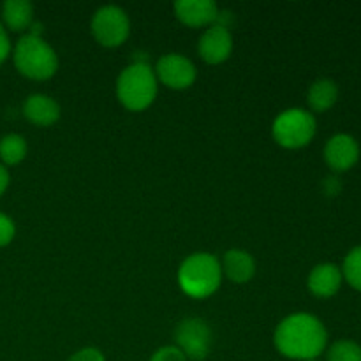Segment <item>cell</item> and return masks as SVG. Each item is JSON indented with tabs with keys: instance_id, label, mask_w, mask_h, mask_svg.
<instances>
[{
	"instance_id": "obj_21",
	"label": "cell",
	"mask_w": 361,
	"mask_h": 361,
	"mask_svg": "<svg viewBox=\"0 0 361 361\" xmlns=\"http://www.w3.org/2000/svg\"><path fill=\"white\" fill-rule=\"evenodd\" d=\"M14 235H16V226H14L13 219L7 217L6 214H0V247L9 245Z\"/></svg>"
},
{
	"instance_id": "obj_4",
	"label": "cell",
	"mask_w": 361,
	"mask_h": 361,
	"mask_svg": "<svg viewBox=\"0 0 361 361\" xmlns=\"http://www.w3.org/2000/svg\"><path fill=\"white\" fill-rule=\"evenodd\" d=\"M118 101L130 111H143L157 95V78L145 62H134L120 73L116 80Z\"/></svg>"
},
{
	"instance_id": "obj_3",
	"label": "cell",
	"mask_w": 361,
	"mask_h": 361,
	"mask_svg": "<svg viewBox=\"0 0 361 361\" xmlns=\"http://www.w3.org/2000/svg\"><path fill=\"white\" fill-rule=\"evenodd\" d=\"M13 60L23 76L35 81L49 80L59 69V56L55 49L41 35H23L14 46Z\"/></svg>"
},
{
	"instance_id": "obj_9",
	"label": "cell",
	"mask_w": 361,
	"mask_h": 361,
	"mask_svg": "<svg viewBox=\"0 0 361 361\" xmlns=\"http://www.w3.org/2000/svg\"><path fill=\"white\" fill-rule=\"evenodd\" d=\"M197 51H200L201 59L212 66L226 62L233 51V35L229 28L217 23L208 27L200 37Z\"/></svg>"
},
{
	"instance_id": "obj_23",
	"label": "cell",
	"mask_w": 361,
	"mask_h": 361,
	"mask_svg": "<svg viewBox=\"0 0 361 361\" xmlns=\"http://www.w3.org/2000/svg\"><path fill=\"white\" fill-rule=\"evenodd\" d=\"M11 53V41H9V35H7L6 28L4 25L0 23V63L6 62V59L9 56Z\"/></svg>"
},
{
	"instance_id": "obj_26",
	"label": "cell",
	"mask_w": 361,
	"mask_h": 361,
	"mask_svg": "<svg viewBox=\"0 0 361 361\" xmlns=\"http://www.w3.org/2000/svg\"><path fill=\"white\" fill-rule=\"evenodd\" d=\"M309 361H317V360H309Z\"/></svg>"
},
{
	"instance_id": "obj_8",
	"label": "cell",
	"mask_w": 361,
	"mask_h": 361,
	"mask_svg": "<svg viewBox=\"0 0 361 361\" xmlns=\"http://www.w3.org/2000/svg\"><path fill=\"white\" fill-rule=\"evenodd\" d=\"M196 66L180 53H168L161 56L155 66V78L173 90H185L196 81Z\"/></svg>"
},
{
	"instance_id": "obj_1",
	"label": "cell",
	"mask_w": 361,
	"mask_h": 361,
	"mask_svg": "<svg viewBox=\"0 0 361 361\" xmlns=\"http://www.w3.org/2000/svg\"><path fill=\"white\" fill-rule=\"evenodd\" d=\"M277 351L291 360H317L328 344L324 324L310 314H293L277 326L274 335Z\"/></svg>"
},
{
	"instance_id": "obj_7",
	"label": "cell",
	"mask_w": 361,
	"mask_h": 361,
	"mask_svg": "<svg viewBox=\"0 0 361 361\" xmlns=\"http://www.w3.org/2000/svg\"><path fill=\"white\" fill-rule=\"evenodd\" d=\"M212 335L210 326L207 321L200 317H189L183 319L175 330L176 348L183 353L187 360L203 361L210 355L212 349Z\"/></svg>"
},
{
	"instance_id": "obj_6",
	"label": "cell",
	"mask_w": 361,
	"mask_h": 361,
	"mask_svg": "<svg viewBox=\"0 0 361 361\" xmlns=\"http://www.w3.org/2000/svg\"><path fill=\"white\" fill-rule=\"evenodd\" d=\"M130 32L129 18L126 11L116 6H104L95 11L92 18V34L99 44L116 48L127 41Z\"/></svg>"
},
{
	"instance_id": "obj_18",
	"label": "cell",
	"mask_w": 361,
	"mask_h": 361,
	"mask_svg": "<svg viewBox=\"0 0 361 361\" xmlns=\"http://www.w3.org/2000/svg\"><path fill=\"white\" fill-rule=\"evenodd\" d=\"M326 361H361V345L355 341H337L330 345Z\"/></svg>"
},
{
	"instance_id": "obj_5",
	"label": "cell",
	"mask_w": 361,
	"mask_h": 361,
	"mask_svg": "<svg viewBox=\"0 0 361 361\" xmlns=\"http://www.w3.org/2000/svg\"><path fill=\"white\" fill-rule=\"evenodd\" d=\"M317 123L312 113L302 108H291L282 111L275 118L271 133L274 140L284 148L307 147L316 136Z\"/></svg>"
},
{
	"instance_id": "obj_20",
	"label": "cell",
	"mask_w": 361,
	"mask_h": 361,
	"mask_svg": "<svg viewBox=\"0 0 361 361\" xmlns=\"http://www.w3.org/2000/svg\"><path fill=\"white\" fill-rule=\"evenodd\" d=\"M150 361H189L176 345H166L152 355Z\"/></svg>"
},
{
	"instance_id": "obj_19",
	"label": "cell",
	"mask_w": 361,
	"mask_h": 361,
	"mask_svg": "<svg viewBox=\"0 0 361 361\" xmlns=\"http://www.w3.org/2000/svg\"><path fill=\"white\" fill-rule=\"evenodd\" d=\"M342 275H344V279L349 282L351 288H355L356 291H361V245L355 247L345 256Z\"/></svg>"
},
{
	"instance_id": "obj_24",
	"label": "cell",
	"mask_w": 361,
	"mask_h": 361,
	"mask_svg": "<svg viewBox=\"0 0 361 361\" xmlns=\"http://www.w3.org/2000/svg\"><path fill=\"white\" fill-rule=\"evenodd\" d=\"M323 187L324 192H326L328 196H337L338 190H341V182H338V178H335V176H328V178L324 180Z\"/></svg>"
},
{
	"instance_id": "obj_17",
	"label": "cell",
	"mask_w": 361,
	"mask_h": 361,
	"mask_svg": "<svg viewBox=\"0 0 361 361\" xmlns=\"http://www.w3.org/2000/svg\"><path fill=\"white\" fill-rule=\"evenodd\" d=\"M25 155H27V141L20 134H7L0 140V159L4 164H20Z\"/></svg>"
},
{
	"instance_id": "obj_11",
	"label": "cell",
	"mask_w": 361,
	"mask_h": 361,
	"mask_svg": "<svg viewBox=\"0 0 361 361\" xmlns=\"http://www.w3.org/2000/svg\"><path fill=\"white\" fill-rule=\"evenodd\" d=\"M175 14L187 27L214 25L219 16V7L214 0H178L175 2Z\"/></svg>"
},
{
	"instance_id": "obj_16",
	"label": "cell",
	"mask_w": 361,
	"mask_h": 361,
	"mask_svg": "<svg viewBox=\"0 0 361 361\" xmlns=\"http://www.w3.org/2000/svg\"><path fill=\"white\" fill-rule=\"evenodd\" d=\"M337 83L334 80H328V78H321V80L314 81L309 88V94H307V101H309L310 109L316 113L328 111L337 102Z\"/></svg>"
},
{
	"instance_id": "obj_13",
	"label": "cell",
	"mask_w": 361,
	"mask_h": 361,
	"mask_svg": "<svg viewBox=\"0 0 361 361\" xmlns=\"http://www.w3.org/2000/svg\"><path fill=\"white\" fill-rule=\"evenodd\" d=\"M23 115L34 126L48 127L53 126L60 118V106L49 95L34 94L30 97H27V101H25Z\"/></svg>"
},
{
	"instance_id": "obj_12",
	"label": "cell",
	"mask_w": 361,
	"mask_h": 361,
	"mask_svg": "<svg viewBox=\"0 0 361 361\" xmlns=\"http://www.w3.org/2000/svg\"><path fill=\"white\" fill-rule=\"evenodd\" d=\"M342 279H344V275L337 264L321 263L312 268L307 286H309L310 293L317 298H331L341 289Z\"/></svg>"
},
{
	"instance_id": "obj_15",
	"label": "cell",
	"mask_w": 361,
	"mask_h": 361,
	"mask_svg": "<svg viewBox=\"0 0 361 361\" xmlns=\"http://www.w3.org/2000/svg\"><path fill=\"white\" fill-rule=\"evenodd\" d=\"M2 20L9 30H27L34 21V6L28 0H7L2 4Z\"/></svg>"
},
{
	"instance_id": "obj_2",
	"label": "cell",
	"mask_w": 361,
	"mask_h": 361,
	"mask_svg": "<svg viewBox=\"0 0 361 361\" xmlns=\"http://www.w3.org/2000/svg\"><path fill=\"white\" fill-rule=\"evenodd\" d=\"M222 267L212 254L197 252L187 257L178 270V284L187 296L196 300L208 298L219 289Z\"/></svg>"
},
{
	"instance_id": "obj_10",
	"label": "cell",
	"mask_w": 361,
	"mask_h": 361,
	"mask_svg": "<svg viewBox=\"0 0 361 361\" xmlns=\"http://www.w3.org/2000/svg\"><path fill=\"white\" fill-rule=\"evenodd\" d=\"M360 159V145L349 134H335L324 147V161L334 171H349Z\"/></svg>"
},
{
	"instance_id": "obj_22",
	"label": "cell",
	"mask_w": 361,
	"mask_h": 361,
	"mask_svg": "<svg viewBox=\"0 0 361 361\" xmlns=\"http://www.w3.org/2000/svg\"><path fill=\"white\" fill-rule=\"evenodd\" d=\"M67 361H106L104 355H102L99 349L95 348H85L80 349L78 353H74Z\"/></svg>"
},
{
	"instance_id": "obj_14",
	"label": "cell",
	"mask_w": 361,
	"mask_h": 361,
	"mask_svg": "<svg viewBox=\"0 0 361 361\" xmlns=\"http://www.w3.org/2000/svg\"><path fill=\"white\" fill-rule=\"evenodd\" d=\"M222 270L235 284H245L256 274V261L247 250L231 249L224 254Z\"/></svg>"
},
{
	"instance_id": "obj_25",
	"label": "cell",
	"mask_w": 361,
	"mask_h": 361,
	"mask_svg": "<svg viewBox=\"0 0 361 361\" xmlns=\"http://www.w3.org/2000/svg\"><path fill=\"white\" fill-rule=\"evenodd\" d=\"M9 187V173H7L6 166L0 164V196L7 190Z\"/></svg>"
}]
</instances>
